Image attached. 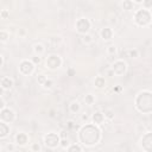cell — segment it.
<instances>
[{
    "mask_svg": "<svg viewBox=\"0 0 152 152\" xmlns=\"http://www.w3.org/2000/svg\"><path fill=\"white\" fill-rule=\"evenodd\" d=\"M66 127H68L69 129H71V128H72V129H78V128H80V126H78V125H76L72 120L66 121Z\"/></svg>",
    "mask_w": 152,
    "mask_h": 152,
    "instance_id": "29",
    "label": "cell"
},
{
    "mask_svg": "<svg viewBox=\"0 0 152 152\" xmlns=\"http://www.w3.org/2000/svg\"><path fill=\"white\" fill-rule=\"evenodd\" d=\"M66 72H68V76H75V74H76V70H75L74 68H69Z\"/></svg>",
    "mask_w": 152,
    "mask_h": 152,
    "instance_id": "39",
    "label": "cell"
},
{
    "mask_svg": "<svg viewBox=\"0 0 152 152\" xmlns=\"http://www.w3.org/2000/svg\"><path fill=\"white\" fill-rule=\"evenodd\" d=\"M10 39V33L6 30H0V42L6 43Z\"/></svg>",
    "mask_w": 152,
    "mask_h": 152,
    "instance_id": "22",
    "label": "cell"
},
{
    "mask_svg": "<svg viewBox=\"0 0 152 152\" xmlns=\"http://www.w3.org/2000/svg\"><path fill=\"white\" fill-rule=\"evenodd\" d=\"M141 4H142V8L151 11V8H152V0H144Z\"/></svg>",
    "mask_w": 152,
    "mask_h": 152,
    "instance_id": "30",
    "label": "cell"
},
{
    "mask_svg": "<svg viewBox=\"0 0 152 152\" xmlns=\"http://www.w3.org/2000/svg\"><path fill=\"white\" fill-rule=\"evenodd\" d=\"M30 150H31L32 152H40V151H42V146H40L39 142H33V144L31 145Z\"/></svg>",
    "mask_w": 152,
    "mask_h": 152,
    "instance_id": "27",
    "label": "cell"
},
{
    "mask_svg": "<svg viewBox=\"0 0 152 152\" xmlns=\"http://www.w3.org/2000/svg\"><path fill=\"white\" fill-rule=\"evenodd\" d=\"M82 42L86 44V45H89L93 43V36L89 34V33H86V34H82Z\"/></svg>",
    "mask_w": 152,
    "mask_h": 152,
    "instance_id": "23",
    "label": "cell"
},
{
    "mask_svg": "<svg viewBox=\"0 0 152 152\" xmlns=\"http://www.w3.org/2000/svg\"><path fill=\"white\" fill-rule=\"evenodd\" d=\"M44 51H45V48H44V45L42 43H37V44L33 45V53L34 55L42 56L44 53Z\"/></svg>",
    "mask_w": 152,
    "mask_h": 152,
    "instance_id": "17",
    "label": "cell"
},
{
    "mask_svg": "<svg viewBox=\"0 0 152 152\" xmlns=\"http://www.w3.org/2000/svg\"><path fill=\"white\" fill-rule=\"evenodd\" d=\"M69 110L72 113V114H77L80 110H81V104L78 101H72L70 104H69Z\"/></svg>",
    "mask_w": 152,
    "mask_h": 152,
    "instance_id": "18",
    "label": "cell"
},
{
    "mask_svg": "<svg viewBox=\"0 0 152 152\" xmlns=\"http://www.w3.org/2000/svg\"><path fill=\"white\" fill-rule=\"evenodd\" d=\"M62 63H63V61H62L61 56L52 53V55L48 56L46 62H45V65H46V68L50 69V70H57V69L61 68Z\"/></svg>",
    "mask_w": 152,
    "mask_h": 152,
    "instance_id": "5",
    "label": "cell"
},
{
    "mask_svg": "<svg viewBox=\"0 0 152 152\" xmlns=\"http://www.w3.org/2000/svg\"><path fill=\"white\" fill-rule=\"evenodd\" d=\"M59 138H68V134H66V129H61V132L58 133Z\"/></svg>",
    "mask_w": 152,
    "mask_h": 152,
    "instance_id": "37",
    "label": "cell"
},
{
    "mask_svg": "<svg viewBox=\"0 0 152 152\" xmlns=\"http://www.w3.org/2000/svg\"><path fill=\"white\" fill-rule=\"evenodd\" d=\"M78 140L81 144L86 146H93L96 145L101 140V131L97 125L94 124H87L83 125L80 128L78 132Z\"/></svg>",
    "mask_w": 152,
    "mask_h": 152,
    "instance_id": "1",
    "label": "cell"
},
{
    "mask_svg": "<svg viewBox=\"0 0 152 152\" xmlns=\"http://www.w3.org/2000/svg\"><path fill=\"white\" fill-rule=\"evenodd\" d=\"M135 108L142 114H150L152 112V93L150 90H142L137 95Z\"/></svg>",
    "mask_w": 152,
    "mask_h": 152,
    "instance_id": "2",
    "label": "cell"
},
{
    "mask_svg": "<svg viewBox=\"0 0 152 152\" xmlns=\"http://www.w3.org/2000/svg\"><path fill=\"white\" fill-rule=\"evenodd\" d=\"M107 53L110 55V56L115 55V53H116V45H109V46L107 48Z\"/></svg>",
    "mask_w": 152,
    "mask_h": 152,
    "instance_id": "31",
    "label": "cell"
},
{
    "mask_svg": "<svg viewBox=\"0 0 152 152\" xmlns=\"http://www.w3.org/2000/svg\"><path fill=\"white\" fill-rule=\"evenodd\" d=\"M103 115H104V119H107V120H109V121L114 120V112L110 110V109L104 110V112H103Z\"/></svg>",
    "mask_w": 152,
    "mask_h": 152,
    "instance_id": "25",
    "label": "cell"
},
{
    "mask_svg": "<svg viewBox=\"0 0 152 152\" xmlns=\"http://www.w3.org/2000/svg\"><path fill=\"white\" fill-rule=\"evenodd\" d=\"M34 64L31 62V59H23L20 63H19V72L21 75H25V76H30L33 71H34Z\"/></svg>",
    "mask_w": 152,
    "mask_h": 152,
    "instance_id": "7",
    "label": "cell"
},
{
    "mask_svg": "<svg viewBox=\"0 0 152 152\" xmlns=\"http://www.w3.org/2000/svg\"><path fill=\"white\" fill-rule=\"evenodd\" d=\"M2 90H4V89H2V88H1V89H0V96H1V95H2Z\"/></svg>",
    "mask_w": 152,
    "mask_h": 152,
    "instance_id": "46",
    "label": "cell"
},
{
    "mask_svg": "<svg viewBox=\"0 0 152 152\" xmlns=\"http://www.w3.org/2000/svg\"><path fill=\"white\" fill-rule=\"evenodd\" d=\"M10 133V125L5 121L0 120V139H4Z\"/></svg>",
    "mask_w": 152,
    "mask_h": 152,
    "instance_id": "15",
    "label": "cell"
},
{
    "mask_svg": "<svg viewBox=\"0 0 152 152\" xmlns=\"http://www.w3.org/2000/svg\"><path fill=\"white\" fill-rule=\"evenodd\" d=\"M0 18H1V19H8V18H10V11H7V10H1V11H0Z\"/></svg>",
    "mask_w": 152,
    "mask_h": 152,
    "instance_id": "32",
    "label": "cell"
},
{
    "mask_svg": "<svg viewBox=\"0 0 152 152\" xmlns=\"http://www.w3.org/2000/svg\"><path fill=\"white\" fill-rule=\"evenodd\" d=\"M0 120L1 121H5L7 124H11L15 120V113L13 109L8 108V107H5L2 109H0Z\"/></svg>",
    "mask_w": 152,
    "mask_h": 152,
    "instance_id": "9",
    "label": "cell"
},
{
    "mask_svg": "<svg viewBox=\"0 0 152 152\" xmlns=\"http://www.w3.org/2000/svg\"><path fill=\"white\" fill-rule=\"evenodd\" d=\"M108 75H109V76H114V72H113L112 70H109V71H108Z\"/></svg>",
    "mask_w": 152,
    "mask_h": 152,
    "instance_id": "45",
    "label": "cell"
},
{
    "mask_svg": "<svg viewBox=\"0 0 152 152\" xmlns=\"http://www.w3.org/2000/svg\"><path fill=\"white\" fill-rule=\"evenodd\" d=\"M50 42H52V43H53V46H56V45H58V44L62 42V38L58 37V36H57V37H51V38H50Z\"/></svg>",
    "mask_w": 152,
    "mask_h": 152,
    "instance_id": "35",
    "label": "cell"
},
{
    "mask_svg": "<svg viewBox=\"0 0 152 152\" xmlns=\"http://www.w3.org/2000/svg\"><path fill=\"white\" fill-rule=\"evenodd\" d=\"M42 86H43V88H44V89H51V88H52V86H53V81H52V80L46 78V81H45Z\"/></svg>",
    "mask_w": 152,
    "mask_h": 152,
    "instance_id": "28",
    "label": "cell"
},
{
    "mask_svg": "<svg viewBox=\"0 0 152 152\" xmlns=\"http://www.w3.org/2000/svg\"><path fill=\"white\" fill-rule=\"evenodd\" d=\"M122 8L126 10V11H132L134 8V2L132 0H124L122 4H121Z\"/></svg>",
    "mask_w": 152,
    "mask_h": 152,
    "instance_id": "19",
    "label": "cell"
},
{
    "mask_svg": "<svg viewBox=\"0 0 152 152\" xmlns=\"http://www.w3.org/2000/svg\"><path fill=\"white\" fill-rule=\"evenodd\" d=\"M76 31L77 33L80 34H86L89 32L90 27H91V21L88 19V18H80L77 21H76Z\"/></svg>",
    "mask_w": 152,
    "mask_h": 152,
    "instance_id": "6",
    "label": "cell"
},
{
    "mask_svg": "<svg viewBox=\"0 0 152 152\" xmlns=\"http://www.w3.org/2000/svg\"><path fill=\"white\" fill-rule=\"evenodd\" d=\"M31 62H32L34 65H37V64H40V63H42V57H40V56H37V55H34V56L31 58Z\"/></svg>",
    "mask_w": 152,
    "mask_h": 152,
    "instance_id": "33",
    "label": "cell"
},
{
    "mask_svg": "<svg viewBox=\"0 0 152 152\" xmlns=\"http://www.w3.org/2000/svg\"><path fill=\"white\" fill-rule=\"evenodd\" d=\"M13 86H14V81H13L11 77H8V76L2 77L1 81H0V87H1L4 90H10Z\"/></svg>",
    "mask_w": 152,
    "mask_h": 152,
    "instance_id": "13",
    "label": "cell"
},
{
    "mask_svg": "<svg viewBox=\"0 0 152 152\" xmlns=\"http://www.w3.org/2000/svg\"><path fill=\"white\" fill-rule=\"evenodd\" d=\"M49 115H50V118H55V109H51Z\"/></svg>",
    "mask_w": 152,
    "mask_h": 152,
    "instance_id": "42",
    "label": "cell"
},
{
    "mask_svg": "<svg viewBox=\"0 0 152 152\" xmlns=\"http://www.w3.org/2000/svg\"><path fill=\"white\" fill-rule=\"evenodd\" d=\"M112 71L114 72L115 76H122L127 71V63L122 59H118L113 63L112 65Z\"/></svg>",
    "mask_w": 152,
    "mask_h": 152,
    "instance_id": "8",
    "label": "cell"
},
{
    "mask_svg": "<svg viewBox=\"0 0 152 152\" xmlns=\"http://www.w3.org/2000/svg\"><path fill=\"white\" fill-rule=\"evenodd\" d=\"M132 1H133L134 4H141V2L144 1V0H132Z\"/></svg>",
    "mask_w": 152,
    "mask_h": 152,
    "instance_id": "44",
    "label": "cell"
},
{
    "mask_svg": "<svg viewBox=\"0 0 152 152\" xmlns=\"http://www.w3.org/2000/svg\"><path fill=\"white\" fill-rule=\"evenodd\" d=\"M140 142H141L142 150H145L146 152H150L151 151V146H152V133L151 132H146L141 137Z\"/></svg>",
    "mask_w": 152,
    "mask_h": 152,
    "instance_id": "10",
    "label": "cell"
},
{
    "mask_svg": "<svg viewBox=\"0 0 152 152\" xmlns=\"http://www.w3.org/2000/svg\"><path fill=\"white\" fill-rule=\"evenodd\" d=\"M14 142L18 146H25L28 142V135L26 133H24V132H19L14 137Z\"/></svg>",
    "mask_w": 152,
    "mask_h": 152,
    "instance_id": "11",
    "label": "cell"
},
{
    "mask_svg": "<svg viewBox=\"0 0 152 152\" xmlns=\"http://www.w3.org/2000/svg\"><path fill=\"white\" fill-rule=\"evenodd\" d=\"M43 140H44V145H45L48 148L55 150V148H57V147L59 146V140H61V138H59L58 133L50 132V133H48V134L44 135Z\"/></svg>",
    "mask_w": 152,
    "mask_h": 152,
    "instance_id": "4",
    "label": "cell"
},
{
    "mask_svg": "<svg viewBox=\"0 0 152 152\" xmlns=\"http://www.w3.org/2000/svg\"><path fill=\"white\" fill-rule=\"evenodd\" d=\"M18 36H19V37H25V36H26V31H25V28H19V31H18Z\"/></svg>",
    "mask_w": 152,
    "mask_h": 152,
    "instance_id": "40",
    "label": "cell"
},
{
    "mask_svg": "<svg viewBox=\"0 0 152 152\" xmlns=\"http://www.w3.org/2000/svg\"><path fill=\"white\" fill-rule=\"evenodd\" d=\"M66 151H69V152H75V151L81 152V151H83V147L80 146L78 144H70V145L66 147Z\"/></svg>",
    "mask_w": 152,
    "mask_h": 152,
    "instance_id": "21",
    "label": "cell"
},
{
    "mask_svg": "<svg viewBox=\"0 0 152 152\" xmlns=\"http://www.w3.org/2000/svg\"><path fill=\"white\" fill-rule=\"evenodd\" d=\"M5 107H6V102H5L4 99L0 97V109H2V108H5Z\"/></svg>",
    "mask_w": 152,
    "mask_h": 152,
    "instance_id": "41",
    "label": "cell"
},
{
    "mask_svg": "<svg viewBox=\"0 0 152 152\" xmlns=\"http://www.w3.org/2000/svg\"><path fill=\"white\" fill-rule=\"evenodd\" d=\"M100 36L103 40H110L113 38V30L110 27H103L101 31H100Z\"/></svg>",
    "mask_w": 152,
    "mask_h": 152,
    "instance_id": "14",
    "label": "cell"
},
{
    "mask_svg": "<svg viewBox=\"0 0 152 152\" xmlns=\"http://www.w3.org/2000/svg\"><path fill=\"white\" fill-rule=\"evenodd\" d=\"M134 23L140 27L150 26L151 25V11L145 10V8L138 10L134 13Z\"/></svg>",
    "mask_w": 152,
    "mask_h": 152,
    "instance_id": "3",
    "label": "cell"
},
{
    "mask_svg": "<svg viewBox=\"0 0 152 152\" xmlns=\"http://www.w3.org/2000/svg\"><path fill=\"white\" fill-rule=\"evenodd\" d=\"M14 150H17V147H15L14 144H8L6 146V151H14Z\"/></svg>",
    "mask_w": 152,
    "mask_h": 152,
    "instance_id": "38",
    "label": "cell"
},
{
    "mask_svg": "<svg viewBox=\"0 0 152 152\" xmlns=\"http://www.w3.org/2000/svg\"><path fill=\"white\" fill-rule=\"evenodd\" d=\"M95 101H96V99H95V96H94L93 94H87V95L84 96V102H86V104H88V106H93V104L95 103Z\"/></svg>",
    "mask_w": 152,
    "mask_h": 152,
    "instance_id": "20",
    "label": "cell"
},
{
    "mask_svg": "<svg viewBox=\"0 0 152 152\" xmlns=\"http://www.w3.org/2000/svg\"><path fill=\"white\" fill-rule=\"evenodd\" d=\"M70 145V141L68 138H61L59 140V147H62L63 150H66V147Z\"/></svg>",
    "mask_w": 152,
    "mask_h": 152,
    "instance_id": "24",
    "label": "cell"
},
{
    "mask_svg": "<svg viewBox=\"0 0 152 152\" xmlns=\"http://www.w3.org/2000/svg\"><path fill=\"white\" fill-rule=\"evenodd\" d=\"M127 55L129 58H137L139 57V51L137 49H131V50H127Z\"/></svg>",
    "mask_w": 152,
    "mask_h": 152,
    "instance_id": "26",
    "label": "cell"
},
{
    "mask_svg": "<svg viewBox=\"0 0 152 152\" xmlns=\"http://www.w3.org/2000/svg\"><path fill=\"white\" fill-rule=\"evenodd\" d=\"M46 78H48V77H46L44 74L38 75V76H37V82H38V84H40V86H42V84H43V83L46 81Z\"/></svg>",
    "mask_w": 152,
    "mask_h": 152,
    "instance_id": "34",
    "label": "cell"
},
{
    "mask_svg": "<svg viewBox=\"0 0 152 152\" xmlns=\"http://www.w3.org/2000/svg\"><path fill=\"white\" fill-rule=\"evenodd\" d=\"M81 120H82L83 122H88V120H90V118H89V115H88V114L83 113V114L81 115Z\"/></svg>",
    "mask_w": 152,
    "mask_h": 152,
    "instance_id": "36",
    "label": "cell"
},
{
    "mask_svg": "<svg viewBox=\"0 0 152 152\" xmlns=\"http://www.w3.org/2000/svg\"><path fill=\"white\" fill-rule=\"evenodd\" d=\"M0 148H1V147H0Z\"/></svg>",
    "mask_w": 152,
    "mask_h": 152,
    "instance_id": "47",
    "label": "cell"
},
{
    "mask_svg": "<svg viewBox=\"0 0 152 152\" xmlns=\"http://www.w3.org/2000/svg\"><path fill=\"white\" fill-rule=\"evenodd\" d=\"M4 65V57H2V55H0V68Z\"/></svg>",
    "mask_w": 152,
    "mask_h": 152,
    "instance_id": "43",
    "label": "cell"
},
{
    "mask_svg": "<svg viewBox=\"0 0 152 152\" xmlns=\"http://www.w3.org/2000/svg\"><path fill=\"white\" fill-rule=\"evenodd\" d=\"M90 120H91V122H93L94 125L100 126V125H102V124L104 122L106 119H104V115H103L102 112H95V113L91 115Z\"/></svg>",
    "mask_w": 152,
    "mask_h": 152,
    "instance_id": "12",
    "label": "cell"
},
{
    "mask_svg": "<svg viewBox=\"0 0 152 152\" xmlns=\"http://www.w3.org/2000/svg\"><path fill=\"white\" fill-rule=\"evenodd\" d=\"M94 84L96 88L99 89H102L106 87V78L103 76H96L95 80H94Z\"/></svg>",
    "mask_w": 152,
    "mask_h": 152,
    "instance_id": "16",
    "label": "cell"
}]
</instances>
